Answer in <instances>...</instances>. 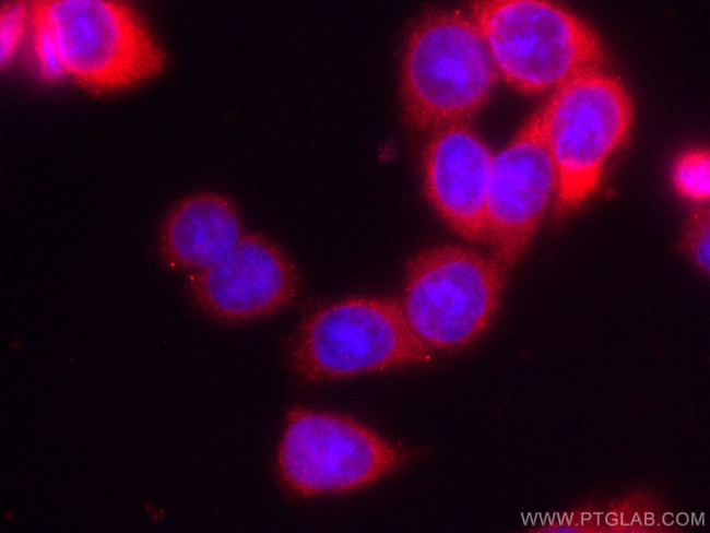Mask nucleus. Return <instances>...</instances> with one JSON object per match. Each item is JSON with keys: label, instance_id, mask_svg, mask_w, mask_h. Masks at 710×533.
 Returning a JSON list of instances; mask_svg holds the SVG:
<instances>
[{"label": "nucleus", "instance_id": "1", "mask_svg": "<svg viewBox=\"0 0 710 533\" xmlns=\"http://www.w3.org/2000/svg\"><path fill=\"white\" fill-rule=\"evenodd\" d=\"M468 15L481 33L498 78L536 95L573 78L605 70L608 52L599 33L567 8L544 0H478Z\"/></svg>", "mask_w": 710, "mask_h": 533}, {"label": "nucleus", "instance_id": "2", "mask_svg": "<svg viewBox=\"0 0 710 533\" xmlns=\"http://www.w3.org/2000/svg\"><path fill=\"white\" fill-rule=\"evenodd\" d=\"M497 80L484 39L468 14L427 12L414 23L402 55L404 120L423 133L468 123L484 107Z\"/></svg>", "mask_w": 710, "mask_h": 533}, {"label": "nucleus", "instance_id": "3", "mask_svg": "<svg viewBox=\"0 0 710 533\" xmlns=\"http://www.w3.org/2000/svg\"><path fill=\"white\" fill-rule=\"evenodd\" d=\"M32 15L49 32L63 76L95 93L138 87L161 75L167 55L143 19L116 0H40Z\"/></svg>", "mask_w": 710, "mask_h": 533}, {"label": "nucleus", "instance_id": "4", "mask_svg": "<svg viewBox=\"0 0 710 533\" xmlns=\"http://www.w3.org/2000/svg\"><path fill=\"white\" fill-rule=\"evenodd\" d=\"M433 350L413 331L400 301L351 296L324 304L299 325L288 355L306 381L346 379L430 363Z\"/></svg>", "mask_w": 710, "mask_h": 533}, {"label": "nucleus", "instance_id": "5", "mask_svg": "<svg viewBox=\"0 0 710 533\" xmlns=\"http://www.w3.org/2000/svg\"><path fill=\"white\" fill-rule=\"evenodd\" d=\"M507 271L492 254L460 245L431 246L407 261L400 304L429 348L459 351L492 323Z\"/></svg>", "mask_w": 710, "mask_h": 533}, {"label": "nucleus", "instance_id": "6", "mask_svg": "<svg viewBox=\"0 0 710 533\" xmlns=\"http://www.w3.org/2000/svg\"><path fill=\"white\" fill-rule=\"evenodd\" d=\"M544 105L557 178L555 209L567 216L600 188L608 159L630 133L634 106L624 83L606 70L573 78Z\"/></svg>", "mask_w": 710, "mask_h": 533}, {"label": "nucleus", "instance_id": "7", "mask_svg": "<svg viewBox=\"0 0 710 533\" xmlns=\"http://www.w3.org/2000/svg\"><path fill=\"white\" fill-rule=\"evenodd\" d=\"M406 453L359 421L294 407L275 452V469L293 494L315 497L369 486L400 469Z\"/></svg>", "mask_w": 710, "mask_h": 533}, {"label": "nucleus", "instance_id": "8", "mask_svg": "<svg viewBox=\"0 0 710 533\" xmlns=\"http://www.w3.org/2000/svg\"><path fill=\"white\" fill-rule=\"evenodd\" d=\"M557 178L543 105L494 154L486 199V245L507 270L525 253L549 205Z\"/></svg>", "mask_w": 710, "mask_h": 533}, {"label": "nucleus", "instance_id": "9", "mask_svg": "<svg viewBox=\"0 0 710 533\" xmlns=\"http://www.w3.org/2000/svg\"><path fill=\"white\" fill-rule=\"evenodd\" d=\"M199 305L232 322L265 318L288 307L298 291V273L287 253L270 238L245 233L214 264L190 274Z\"/></svg>", "mask_w": 710, "mask_h": 533}, {"label": "nucleus", "instance_id": "10", "mask_svg": "<svg viewBox=\"0 0 710 533\" xmlns=\"http://www.w3.org/2000/svg\"><path fill=\"white\" fill-rule=\"evenodd\" d=\"M493 151L468 123L429 133L422 153L426 199L461 238L487 242L486 199Z\"/></svg>", "mask_w": 710, "mask_h": 533}, {"label": "nucleus", "instance_id": "11", "mask_svg": "<svg viewBox=\"0 0 710 533\" xmlns=\"http://www.w3.org/2000/svg\"><path fill=\"white\" fill-rule=\"evenodd\" d=\"M245 235L240 212L215 191L190 193L167 211L159 232V251L167 265L191 273L225 257Z\"/></svg>", "mask_w": 710, "mask_h": 533}, {"label": "nucleus", "instance_id": "12", "mask_svg": "<svg viewBox=\"0 0 710 533\" xmlns=\"http://www.w3.org/2000/svg\"><path fill=\"white\" fill-rule=\"evenodd\" d=\"M670 177L676 192L694 205L710 197V155L705 146H690L674 158Z\"/></svg>", "mask_w": 710, "mask_h": 533}, {"label": "nucleus", "instance_id": "13", "mask_svg": "<svg viewBox=\"0 0 710 533\" xmlns=\"http://www.w3.org/2000/svg\"><path fill=\"white\" fill-rule=\"evenodd\" d=\"M31 2L12 1L1 7L0 13V59L1 66H9L25 42H28L31 32Z\"/></svg>", "mask_w": 710, "mask_h": 533}, {"label": "nucleus", "instance_id": "14", "mask_svg": "<svg viewBox=\"0 0 710 533\" xmlns=\"http://www.w3.org/2000/svg\"><path fill=\"white\" fill-rule=\"evenodd\" d=\"M682 244L694 265L702 273H708L710 268V215L706 204H697L690 210Z\"/></svg>", "mask_w": 710, "mask_h": 533}]
</instances>
